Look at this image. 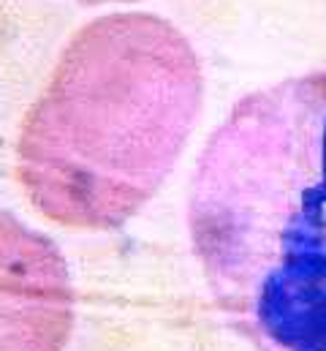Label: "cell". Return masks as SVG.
<instances>
[{"label": "cell", "instance_id": "cell-1", "mask_svg": "<svg viewBox=\"0 0 326 351\" xmlns=\"http://www.w3.org/2000/svg\"><path fill=\"white\" fill-rule=\"evenodd\" d=\"M188 229L240 335L258 351H326V71L229 112L201 153Z\"/></svg>", "mask_w": 326, "mask_h": 351}, {"label": "cell", "instance_id": "cell-2", "mask_svg": "<svg viewBox=\"0 0 326 351\" xmlns=\"http://www.w3.org/2000/svg\"><path fill=\"white\" fill-rule=\"evenodd\" d=\"M201 90L199 58L171 22L145 11L90 22L22 125L16 175L27 199L63 226L125 223L177 164Z\"/></svg>", "mask_w": 326, "mask_h": 351}, {"label": "cell", "instance_id": "cell-3", "mask_svg": "<svg viewBox=\"0 0 326 351\" xmlns=\"http://www.w3.org/2000/svg\"><path fill=\"white\" fill-rule=\"evenodd\" d=\"M74 324V291L60 251L0 213V351H60Z\"/></svg>", "mask_w": 326, "mask_h": 351}, {"label": "cell", "instance_id": "cell-4", "mask_svg": "<svg viewBox=\"0 0 326 351\" xmlns=\"http://www.w3.org/2000/svg\"><path fill=\"white\" fill-rule=\"evenodd\" d=\"M84 5H101V3H131V0H79Z\"/></svg>", "mask_w": 326, "mask_h": 351}]
</instances>
